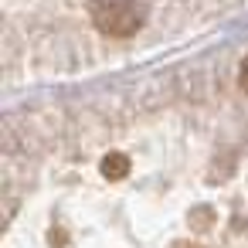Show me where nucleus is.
Listing matches in <instances>:
<instances>
[{"instance_id": "nucleus-1", "label": "nucleus", "mask_w": 248, "mask_h": 248, "mask_svg": "<svg viewBox=\"0 0 248 248\" xmlns=\"http://www.w3.org/2000/svg\"><path fill=\"white\" fill-rule=\"evenodd\" d=\"M92 17L99 24V31L112 34V38H126L133 31H140L143 24V7L136 0H99L92 7Z\"/></svg>"}, {"instance_id": "nucleus-2", "label": "nucleus", "mask_w": 248, "mask_h": 248, "mask_svg": "<svg viewBox=\"0 0 248 248\" xmlns=\"http://www.w3.org/2000/svg\"><path fill=\"white\" fill-rule=\"evenodd\" d=\"M102 173H106L109 180H123V177L129 173V156H126V153H109V156L102 160Z\"/></svg>"}, {"instance_id": "nucleus-3", "label": "nucleus", "mask_w": 248, "mask_h": 248, "mask_svg": "<svg viewBox=\"0 0 248 248\" xmlns=\"http://www.w3.org/2000/svg\"><path fill=\"white\" fill-rule=\"evenodd\" d=\"M238 78H241V89L248 92V55H245V62H241V75H238Z\"/></svg>"}]
</instances>
